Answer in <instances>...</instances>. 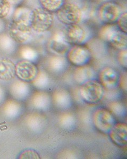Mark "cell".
Wrapping results in <instances>:
<instances>
[{
	"instance_id": "6da1fadb",
	"label": "cell",
	"mask_w": 127,
	"mask_h": 159,
	"mask_svg": "<svg viewBox=\"0 0 127 159\" xmlns=\"http://www.w3.org/2000/svg\"><path fill=\"white\" fill-rule=\"evenodd\" d=\"M98 36L101 39L109 43L116 49L127 48V34L120 30L115 24L102 25L98 31Z\"/></svg>"
},
{
	"instance_id": "7a4b0ae2",
	"label": "cell",
	"mask_w": 127,
	"mask_h": 159,
	"mask_svg": "<svg viewBox=\"0 0 127 159\" xmlns=\"http://www.w3.org/2000/svg\"><path fill=\"white\" fill-rule=\"evenodd\" d=\"M54 21V16L53 13L42 7H36L31 10L29 25L35 32L40 34L47 32L52 27Z\"/></svg>"
},
{
	"instance_id": "3957f363",
	"label": "cell",
	"mask_w": 127,
	"mask_h": 159,
	"mask_svg": "<svg viewBox=\"0 0 127 159\" xmlns=\"http://www.w3.org/2000/svg\"><path fill=\"white\" fill-rule=\"evenodd\" d=\"M55 13L59 21L65 25L80 24L83 15L79 6L69 2L64 3Z\"/></svg>"
},
{
	"instance_id": "277c9868",
	"label": "cell",
	"mask_w": 127,
	"mask_h": 159,
	"mask_svg": "<svg viewBox=\"0 0 127 159\" xmlns=\"http://www.w3.org/2000/svg\"><path fill=\"white\" fill-rule=\"evenodd\" d=\"M104 90L102 84L95 80H90L82 84L80 89L82 98L89 103L98 102L103 97Z\"/></svg>"
},
{
	"instance_id": "5b68a950",
	"label": "cell",
	"mask_w": 127,
	"mask_h": 159,
	"mask_svg": "<svg viewBox=\"0 0 127 159\" xmlns=\"http://www.w3.org/2000/svg\"><path fill=\"white\" fill-rule=\"evenodd\" d=\"M63 33L65 40L74 45L85 43L90 36L89 30L80 24L67 25Z\"/></svg>"
},
{
	"instance_id": "8992f818",
	"label": "cell",
	"mask_w": 127,
	"mask_h": 159,
	"mask_svg": "<svg viewBox=\"0 0 127 159\" xmlns=\"http://www.w3.org/2000/svg\"><path fill=\"white\" fill-rule=\"evenodd\" d=\"M122 12L121 8L118 4L107 1L99 7L97 16L100 21L104 24H115Z\"/></svg>"
},
{
	"instance_id": "52a82bcc",
	"label": "cell",
	"mask_w": 127,
	"mask_h": 159,
	"mask_svg": "<svg viewBox=\"0 0 127 159\" xmlns=\"http://www.w3.org/2000/svg\"><path fill=\"white\" fill-rule=\"evenodd\" d=\"M93 121L95 126L103 133H109L115 124V117L106 109H97L93 114Z\"/></svg>"
},
{
	"instance_id": "ba28073f",
	"label": "cell",
	"mask_w": 127,
	"mask_h": 159,
	"mask_svg": "<svg viewBox=\"0 0 127 159\" xmlns=\"http://www.w3.org/2000/svg\"><path fill=\"white\" fill-rule=\"evenodd\" d=\"M32 31L29 24L12 21L9 28V34L15 43H24L31 37Z\"/></svg>"
},
{
	"instance_id": "9c48e42d",
	"label": "cell",
	"mask_w": 127,
	"mask_h": 159,
	"mask_svg": "<svg viewBox=\"0 0 127 159\" xmlns=\"http://www.w3.org/2000/svg\"><path fill=\"white\" fill-rule=\"evenodd\" d=\"M70 63L77 66L86 65L91 59V52L88 47L82 45H75L69 48L67 53Z\"/></svg>"
},
{
	"instance_id": "30bf717a",
	"label": "cell",
	"mask_w": 127,
	"mask_h": 159,
	"mask_svg": "<svg viewBox=\"0 0 127 159\" xmlns=\"http://www.w3.org/2000/svg\"><path fill=\"white\" fill-rule=\"evenodd\" d=\"M38 73V68L30 61L21 60L16 64V75L22 81H33Z\"/></svg>"
},
{
	"instance_id": "8fae6325",
	"label": "cell",
	"mask_w": 127,
	"mask_h": 159,
	"mask_svg": "<svg viewBox=\"0 0 127 159\" xmlns=\"http://www.w3.org/2000/svg\"><path fill=\"white\" fill-rule=\"evenodd\" d=\"M49 49L55 54L64 56L69 51L70 44L65 40L63 31L55 34L48 44Z\"/></svg>"
},
{
	"instance_id": "7c38bea8",
	"label": "cell",
	"mask_w": 127,
	"mask_h": 159,
	"mask_svg": "<svg viewBox=\"0 0 127 159\" xmlns=\"http://www.w3.org/2000/svg\"><path fill=\"white\" fill-rule=\"evenodd\" d=\"M119 79L118 73L112 67L104 68L101 70L99 74L100 83L106 89L115 88L119 82Z\"/></svg>"
},
{
	"instance_id": "4fadbf2b",
	"label": "cell",
	"mask_w": 127,
	"mask_h": 159,
	"mask_svg": "<svg viewBox=\"0 0 127 159\" xmlns=\"http://www.w3.org/2000/svg\"><path fill=\"white\" fill-rule=\"evenodd\" d=\"M112 141L120 146H125L127 143V125L124 123L115 124L109 132Z\"/></svg>"
},
{
	"instance_id": "5bb4252c",
	"label": "cell",
	"mask_w": 127,
	"mask_h": 159,
	"mask_svg": "<svg viewBox=\"0 0 127 159\" xmlns=\"http://www.w3.org/2000/svg\"><path fill=\"white\" fill-rule=\"evenodd\" d=\"M16 75V64L9 58L0 59V80L10 81Z\"/></svg>"
},
{
	"instance_id": "9a60e30c",
	"label": "cell",
	"mask_w": 127,
	"mask_h": 159,
	"mask_svg": "<svg viewBox=\"0 0 127 159\" xmlns=\"http://www.w3.org/2000/svg\"><path fill=\"white\" fill-rule=\"evenodd\" d=\"M94 75V70L88 65L78 66L74 70V80L79 84H82L87 81L93 79Z\"/></svg>"
},
{
	"instance_id": "2e32d148",
	"label": "cell",
	"mask_w": 127,
	"mask_h": 159,
	"mask_svg": "<svg viewBox=\"0 0 127 159\" xmlns=\"http://www.w3.org/2000/svg\"><path fill=\"white\" fill-rule=\"evenodd\" d=\"M53 102L57 107L66 108L71 104V97L67 90L59 89L55 91L53 95Z\"/></svg>"
},
{
	"instance_id": "e0dca14e",
	"label": "cell",
	"mask_w": 127,
	"mask_h": 159,
	"mask_svg": "<svg viewBox=\"0 0 127 159\" xmlns=\"http://www.w3.org/2000/svg\"><path fill=\"white\" fill-rule=\"evenodd\" d=\"M67 66V61L64 56L55 55L47 60V66L52 71L59 72L64 70Z\"/></svg>"
},
{
	"instance_id": "ac0fdd59",
	"label": "cell",
	"mask_w": 127,
	"mask_h": 159,
	"mask_svg": "<svg viewBox=\"0 0 127 159\" xmlns=\"http://www.w3.org/2000/svg\"><path fill=\"white\" fill-rule=\"evenodd\" d=\"M31 10L26 7H16L13 13L12 21L29 24Z\"/></svg>"
},
{
	"instance_id": "d6986e66",
	"label": "cell",
	"mask_w": 127,
	"mask_h": 159,
	"mask_svg": "<svg viewBox=\"0 0 127 159\" xmlns=\"http://www.w3.org/2000/svg\"><path fill=\"white\" fill-rule=\"evenodd\" d=\"M38 2L44 9L55 13L65 3V0H38Z\"/></svg>"
},
{
	"instance_id": "ffe728a7",
	"label": "cell",
	"mask_w": 127,
	"mask_h": 159,
	"mask_svg": "<svg viewBox=\"0 0 127 159\" xmlns=\"http://www.w3.org/2000/svg\"><path fill=\"white\" fill-rule=\"evenodd\" d=\"M51 99L49 94L45 92L38 93L34 99L35 105L38 108L42 109H48L51 104Z\"/></svg>"
},
{
	"instance_id": "44dd1931",
	"label": "cell",
	"mask_w": 127,
	"mask_h": 159,
	"mask_svg": "<svg viewBox=\"0 0 127 159\" xmlns=\"http://www.w3.org/2000/svg\"><path fill=\"white\" fill-rule=\"evenodd\" d=\"M33 82L38 88L45 89L49 85L50 79L47 73L44 71H38L37 75Z\"/></svg>"
},
{
	"instance_id": "7402d4cb",
	"label": "cell",
	"mask_w": 127,
	"mask_h": 159,
	"mask_svg": "<svg viewBox=\"0 0 127 159\" xmlns=\"http://www.w3.org/2000/svg\"><path fill=\"white\" fill-rule=\"evenodd\" d=\"M20 54L25 60L30 61L36 59L38 56V54L36 51L30 47L22 48L20 52Z\"/></svg>"
},
{
	"instance_id": "603a6c76",
	"label": "cell",
	"mask_w": 127,
	"mask_h": 159,
	"mask_svg": "<svg viewBox=\"0 0 127 159\" xmlns=\"http://www.w3.org/2000/svg\"><path fill=\"white\" fill-rule=\"evenodd\" d=\"M60 125L65 129H69L73 126L75 124V119L71 114H65L61 116Z\"/></svg>"
},
{
	"instance_id": "cb8c5ba5",
	"label": "cell",
	"mask_w": 127,
	"mask_h": 159,
	"mask_svg": "<svg viewBox=\"0 0 127 159\" xmlns=\"http://www.w3.org/2000/svg\"><path fill=\"white\" fill-rule=\"evenodd\" d=\"M109 109L116 116H121L125 114V107L120 102L113 101L108 105Z\"/></svg>"
},
{
	"instance_id": "d4e9b609",
	"label": "cell",
	"mask_w": 127,
	"mask_h": 159,
	"mask_svg": "<svg viewBox=\"0 0 127 159\" xmlns=\"http://www.w3.org/2000/svg\"><path fill=\"white\" fill-rule=\"evenodd\" d=\"M11 5L7 0H0V19L8 16L11 10Z\"/></svg>"
},
{
	"instance_id": "484cf974",
	"label": "cell",
	"mask_w": 127,
	"mask_h": 159,
	"mask_svg": "<svg viewBox=\"0 0 127 159\" xmlns=\"http://www.w3.org/2000/svg\"><path fill=\"white\" fill-rule=\"evenodd\" d=\"M116 25L122 32L127 34V12H122L117 21Z\"/></svg>"
},
{
	"instance_id": "4316f807",
	"label": "cell",
	"mask_w": 127,
	"mask_h": 159,
	"mask_svg": "<svg viewBox=\"0 0 127 159\" xmlns=\"http://www.w3.org/2000/svg\"><path fill=\"white\" fill-rule=\"evenodd\" d=\"M19 159H40L38 153L33 150H26L21 152L19 156Z\"/></svg>"
},
{
	"instance_id": "83f0119b",
	"label": "cell",
	"mask_w": 127,
	"mask_h": 159,
	"mask_svg": "<svg viewBox=\"0 0 127 159\" xmlns=\"http://www.w3.org/2000/svg\"><path fill=\"white\" fill-rule=\"evenodd\" d=\"M118 60L120 65L123 67L127 66V48L121 49L119 52L118 56Z\"/></svg>"
},
{
	"instance_id": "f1b7e54d",
	"label": "cell",
	"mask_w": 127,
	"mask_h": 159,
	"mask_svg": "<svg viewBox=\"0 0 127 159\" xmlns=\"http://www.w3.org/2000/svg\"><path fill=\"white\" fill-rule=\"evenodd\" d=\"M119 80V83L122 89L124 90L127 91V73H124L122 75Z\"/></svg>"
},
{
	"instance_id": "f546056e",
	"label": "cell",
	"mask_w": 127,
	"mask_h": 159,
	"mask_svg": "<svg viewBox=\"0 0 127 159\" xmlns=\"http://www.w3.org/2000/svg\"><path fill=\"white\" fill-rule=\"evenodd\" d=\"M11 4V6H18L20 4L23 2L24 0H7Z\"/></svg>"
}]
</instances>
